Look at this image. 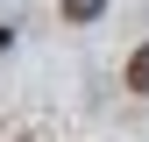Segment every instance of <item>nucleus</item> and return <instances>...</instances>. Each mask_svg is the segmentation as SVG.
I'll return each instance as SVG.
<instances>
[{
  "instance_id": "obj_1",
  "label": "nucleus",
  "mask_w": 149,
  "mask_h": 142,
  "mask_svg": "<svg viewBox=\"0 0 149 142\" xmlns=\"http://www.w3.org/2000/svg\"><path fill=\"white\" fill-rule=\"evenodd\" d=\"M128 93H149V43L128 57Z\"/></svg>"
},
{
  "instance_id": "obj_2",
  "label": "nucleus",
  "mask_w": 149,
  "mask_h": 142,
  "mask_svg": "<svg viewBox=\"0 0 149 142\" xmlns=\"http://www.w3.org/2000/svg\"><path fill=\"white\" fill-rule=\"evenodd\" d=\"M107 0H64V22H100Z\"/></svg>"
}]
</instances>
